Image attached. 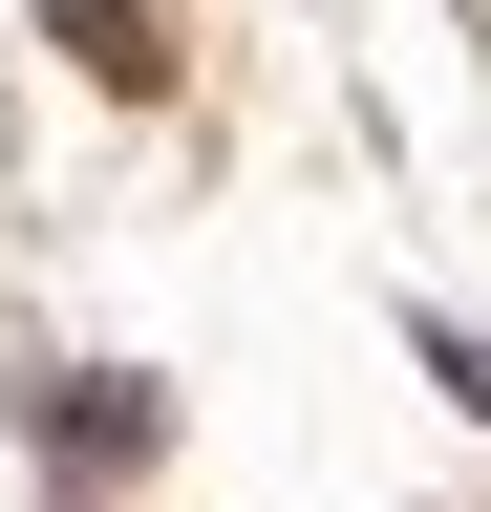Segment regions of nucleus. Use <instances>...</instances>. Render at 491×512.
<instances>
[{
	"label": "nucleus",
	"mask_w": 491,
	"mask_h": 512,
	"mask_svg": "<svg viewBox=\"0 0 491 512\" xmlns=\"http://www.w3.org/2000/svg\"><path fill=\"white\" fill-rule=\"evenodd\" d=\"M43 43H65V64H107V86H150V22H129V0H43Z\"/></svg>",
	"instance_id": "1"
}]
</instances>
